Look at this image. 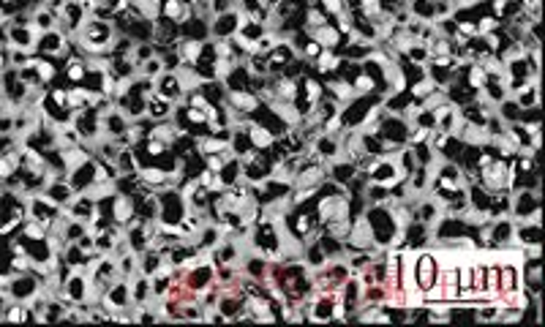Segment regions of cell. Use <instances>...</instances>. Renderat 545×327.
Returning a JSON list of instances; mask_svg holds the SVG:
<instances>
[{"label": "cell", "mask_w": 545, "mask_h": 327, "mask_svg": "<svg viewBox=\"0 0 545 327\" xmlns=\"http://www.w3.org/2000/svg\"><path fill=\"white\" fill-rule=\"evenodd\" d=\"M227 98H229V106L237 109V112L254 115L259 109V98H257V93H251V91H229Z\"/></svg>", "instance_id": "277c9868"}, {"label": "cell", "mask_w": 545, "mask_h": 327, "mask_svg": "<svg viewBox=\"0 0 545 327\" xmlns=\"http://www.w3.org/2000/svg\"><path fill=\"white\" fill-rule=\"evenodd\" d=\"M145 112L153 118V120H169L172 115V101L161 98L158 93L147 95V104H145Z\"/></svg>", "instance_id": "8992f818"}, {"label": "cell", "mask_w": 545, "mask_h": 327, "mask_svg": "<svg viewBox=\"0 0 545 327\" xmlns=\"http://www.w3.org/2000/svg\"><path fill=\"white\" fill-rule=\"evenodd\" d=\"M512 213L515 218H540V199L537 194H529V191H518L512 196Z\"/></svg>", "instance_id": "3957f363"}, {"label": "cell", "mask_w": 545, "mask_h": 327, "mask_svg": "<svg viewBox=\"0 0 545 327\" xmlns=\"http://www.w3.org/2000/svg\"><path fill=\"white\" fill-rule=\"evenodd\" d=\"M36 77H39V82H41V88H49L55 80H57V66L49 60V57H36Z\"/></svg>", "instance_id": "ba28073f"}, {"label": "cell", "mask_w": 545, "mask_h": 327, "mask_svg": "<svg viewBox=\"0 0 545 327\" xmlns=\"http://www.w3.org/2000/svg\"><path fill=\"white\" fill-rule=\"evenodd\" d=\"M300 85L306 88V106H314L319 98L324 95V88L319 85L317 77H303V80H300Z\"/></svg>", "instance_id": "8fae6325"}, {"label": "cell", "mask_w": 545, "mask_h": 327, "mask_svg": "<svg viewBox=\"0 0 545 327\" xmlns=\"http://www.w3.org/2000/svg\"><path fill=\"white\" fill-rule=\"evenodd\" d=\"M39 36H41V30L36 25H8V47L14 49H30V52H36Z\"/></svg>", "instance_id": "7a4b0ae2"}, {"label": "cell", "mask_w": 545, "mask_h": 327, "mask_svg": "<svg viewBox=\"0 0 545 327\" xmlns=\"http://www.w3.org/2000/svg\"><path fill=\"white\" fill-rule=\"evenodd\" d=\"M314 60H317L319 74H335L338 71V63H341V57L335 55V49H322Z\"/></svg>", "instance_id": "9c48e42d"}, {"label": "cell", "mask_w": 545, "mask_h": 327, "mask_svg": "<svg viewBox=\"0 0 545 327\" xmlns=\"http://www.w3.org/2000/svg\"><path fill=\"white\" fill-rule=\"evenodd\" d=\"M439 281V262L431 251H423L414 256V283L420 286V292H425L428 286H434Z\"/></svg>", "instance_id": "6da1fadb"}, {"label": "cell", "mask_w": 545, "mask_h": 327, "mask_svg": "<svg viewBox=\"0 0 545 327\" xmlns=\"http://www.w3.org/2000/svg\"><path fill=\"white\" fill-rule=\"evenodd\" d=\"M518 268L515 265H499V295L504 292H512L518 286Z\"/></svg>", "instance_id": "30bf717a"}, {"label": "cell", "mask_w": 545, "mask_h": 327, "mask_svg": "<svg viewBox=\"0 0 545 327\" xmlns=\"http://www.w3.org/2000/svg\"><path fill=\"white\" fill-rule=\"evenodd\" d=\"M308 36H311L322 49H335L338 44H341V33H338V28H335V25H322V28H314V30H308Z\"/></svg>", "instance_id": "5b68a950"}, {"label": "cell", "mask_w": 545, "mask_h": 327, "mask_svg": "<svg viewBox=\"0 0 545 327\" xmlns=\"http://www.w3.org/2000/svg\"><path fill=\"white\" fill-rule=\"evenodd\" d=\"M289 227H292V234H295L297 240H306V237L314 234V218H311L308 213H297V216L289 218Z\"/></svg>", "instance_id": "52a82bcc"}]
</instances>
